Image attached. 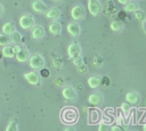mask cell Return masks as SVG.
<instances>
[{
  "mask_svg": "<svg viewBox=\"0 0 146 131\" xmlns=\"http://www.w3.org/2000/svg\"><path fill=\"white\" fill-rule=\"evenodd\" d=\"M62 120L64 123H74L78 118V112L75 108L72 107H65L62 110V115H60Z\"/></svg>",
  "mask_w": 146,
  "mask_h": 131,
  "instance_id": "cell-1",
  "label": "cell"
},
{
  "mask_svg": "<svg viewBox=\"0 0 146 131\" xmlns=\"http://www.w3.org/2000/svg\"><path fill=\"white\" fill-rule=\"evenodd\" d=\"M29 64H30V66H31L32 68H34V69H40V68L43 67L44 60H43L42 56L35 54V55H32V56L29 57Z\"/></svg>",
  "mask_w": 146,
  "mask_h": 131,
  "instance_id": "cell-2",
  "label": "cell"
},
{
  "mask_svg": "<svg viewBox=\"0 0 146 131\" xmlns=\"http://www.w3.org/2000/svg\"><path fill=\"white\" fill-rule=\"evenodd\" d=\"M19 26L24 30H27V28H31L33 25H34V19L32 16L30 15H23L21 18H19Z\"/></svg>",
  "mask_w": 146,
  "mask_h": 131,
  "instance_id": "cell-3",
  "label": "cell"
},
{
  "mask_svg": "<svg viewBox=\"0 0 146 131\" xmlns=\"http://www.w3.org/2000/svg\"><path fill=\"white\" fill-rule=\"evenodd\" d=\"M71 16H72V18L75 19V21L81 19V18L84 16V7L81 6V5L74 6V7L72 8V10H71Z\"/></svg>",
  "mask_w": 146,
  "mask_h": 131,
  "instance_id": "cell-4",
  "label": "cell"
},
{
  "mask_svg": "<svg viewBox=\"0 0 146 131\" xmlns=\"http://www.w3.org/2000/svg\"><path fill=\"white\" fill-rule=\"evenodd\" d=\"M24 79L32 85H36L40 82V75L36 72H27L24 74Z\"/></svg>",
  "mask_w": 146,
  "mask_h": 131,
  "instance_id": "cell-5",
  "label": "cell"
},
{
  "mask_svg": "<svg viewBox=\"0 0 146 131\" xmlns=\"http://www.w3.org/2000/svg\"><path fill=\"white\" fill-rule=\"evenodd\" d=\"M15 57H16V59H17L18 62L24 63V62L29 60L30 55H29V51H27L26 49H24V48H21V47H19V48L15 51Z\"/></svg>",
  "mask_w": 146,
  "mask_h": 131,
  "instance_id": "cell-6",
  "label": "cell"
},
{
  "mask_svg": "<svg viewBox=\"0 0 146 131\" xmlns=\"http://www.w3.org/2000/svg\"><path fill=\"white\" fill-rule=\"evenodd\" d=\"M88 9H89V13L92 16H97L100 11V3L98 2V0H89Z\"/></svg>",
  "mask_w": 146,
  "mask_h": 131,
  "instance_id": "cell-7",
  "label": "cell"
},
{
  "mask_svg": "<svg viewBox=\"0 0 146 131\" xmlns=\"http://www.w3.org/2000/svg\"><path fill=\"white\" fill-rule=\"evenodd\" d=\"M62 95H63V97L66 100H74V99H76V92H75V90L72 87H65L63 89V91H62Z\"/></svg>",
  "mask_w": 146,
  "mask_h": 131,
  "instance_id": "cell-8",
  "label": "cell"
},
{
  "mask_svg": "<svg viewBox=\"0 0 146 131\" xmlns=\"http://www.w3.org/2000/svg\"><path fill=\"white\" fill-rule=\"evenodd\" d=\"M80 52H81V48L78 43H71L68 47H67V55L73 58V57H76V56H80Z\"/></svg>",
  "mask_w": 146,
  "mask_h": 131,
  "instance_id": "cell-9",
  "label": "cell"
},
{
  "mask_svg": "<svg viewBox=\"0 0 146 131\" xmlns=\"http://www.w3.org/2000/svg\"><path fill=\"white\" fill-rule=\"evenodd\" d=\"M102 101H103V97H102V95H100L99 92L91 93V95L89 96V98H88V103H89L90 105H94V106L99 105Z\"/></svg>",
  "mask_w": 146,
  "mask_h": 131,
  "instance_id": "cell-10",
  "label": "cell"
},
{
  "mask_svg": "<svg viewBox=\"0 0 146 131\" xmlns=\"http://www.w3.org/2000/svg\"><path fill=\"white\" fill-rule=\"evenodd\" d=\"M66 28H67V32H68L72 36H78V35L80 34V26H79L76 23H74V22L68 23Z\"/></svg>",
  "mask_w": 146,
  "mask_h": 131,
  "instance_id": "cell-11",
  "label": "cell"
},
{
  "mask_svg": "<svg viewBox=\"0 0 146 131\" xmlns=\"http://www.w3.org/2000/svg\"><path fill=\"white\" fill-rule=\"evenodd\" d=\"M43 35H44V30H43L42 26L36 25V26H34L32 28V38L33 39L38 40V39H41Z\"/></svg>",
  "mask_w": 146,
  "mask_h": 131,
  "instance_id": "cell-12",
  "label": "cell"
},
{
  "mask_svg": "<svg viewBox=\"0 0 146 131\" xmlns=\"http://www.w3.org/2000/svg\"><path fill=\"white\" fill-rule=\"evenodd\" d=\"M32 9L36 13H44L46 11V5L41 0H34L32 2Z\"/></svg>",
  "mask_w": 146,
  "mask_h": 131,
  "instance_id": "cell-13",
  "label": "cell"
},
{
  "mask_svg": "<svg viewBox=\"0 0 146 131\" xmlns=\"http://www.w3.org/2000/svg\"><path fill=\"white\" fill-rule=\"evenodd\" d=\"M59 15H60V10L56 7H52L46 11V17L49 19H56L59 17Z\"/></svg>",
  "mask_w": 146,
  "mask_h": 131,
  "instance_id": "cell-14",
  "label": "cell"
},
{
  "mask_svg": "<svg viewBox=\"0 0 146 131\" xmlns=\"http://www.w3.org/2000/svg\"><path fill=\"white\" fill-rule=\"evenodd\" d=\"M125 100H127V103H129V104H137L138 101H139V96H138V93L137 92H127V95H125Z\"/></svg>",
  "mask_w": 146,
  "mask_h": 131,
  "instance_id": "cell-15",
  "label": "cell"
},
{
  "mask_svg": "<svg viewBox=\"0 0 146 131\" xmlns=\"http://www.w3.org/2000/svg\"><path fill=\"white\" fill-rule=\"evenodd\" d=\"M2 55L7 58H11L15 56V49H14V46H3V49H2Z\"/></svg>",
  "mask_w": 146,
  "mask_h": 131,
  "instance_id": "cell-16",
  "label": "cell"
},
{
  "mask_svg": "<svg viewBox=\"0 0 146 131\" xmlns=\"http://www.w3.org/2000/svg\"><path fill=\"white\" fill-rule=\"evenodd\" d=\"M16 31V26H15V24L14 23H11V22H8V23H6L3 26H2V32L5 33V34H7V35H10L13 32H15Z\"/></svg>",
  "mask_w": 146,
  "mask_h": 131,
  "instance_id": "cell-17",
  "label": "cell"
},
{
  "mask_svg": "<svg viewBox=\"0 0 146 131\" xmlns=\"http://www.w3.org/2000/svg\"><path fill=\"white\" fill-rule=\"evenodd\" d=\"M9 42H11L14 46H17L22 42V35L18 33V32H13L10 35H9Z\"/></svg>",
  "mask_w": 146,
  "mask_h": 131,
  "instance_id": "cell-18",
  "label": "cell"
},
{
  "mask_svg": "<svg viewBox=\"0 0 146 131\" xmlns=\"http://www.w3.org/2000/svg\"><path fill=\"white\" fill-rule=\"evenodd\" d=\"M49 32L51 33V34H55V35H57V34H59L60 33V31H62V26H60V24L59 23H57V22H52L51 24H49Z\"/></svg>",
  "mask_w": 146,
  "mask_h": 131,
  "instance_id": "cell-19",
  "label": "cell"
},
{
  "mask_svg": "<svg viewBox=\"0 0 146 131\" xmlns=\"http://www.w3.org/2000/svg\"><path fill=\"white\" fill-rule=\"evenodd\" d=\"M88 85L91 89H96L100 85V77L99 76H90L88 79Z\"/></svg>",
  "mask_w": 146,
  "mask_h": 131,
  "instance_id": "cell-20",
  "label": "cell"
},
{
  "mask_svg": "<svg viewBox=\"0 0 146 131\" xmlns=\"http://www.w3.org/2000/svg\"><path fill=\"white\" fill-rule=\"evenodd\" d=\"M110 27H111V30L114 31V32H120V31L122 30V27H123V24H122L121 21L115 19V21H112V23L110 24Z\"/></svg>",
  "mask_w": 146,
  "mask_h": 131,
  "instance_id": "cell-21",
  "label": "cell"
},
{
  "mask_svg": "<svg viewBox=\"0 0 146 131\" xmlns=\"http://www.w3.org/2000/svg\"><path fill=\"white\" fill-rule=\"evenodd\" d=\"M137 9V5H136V2H133V1H128L125 5H124V11H127V13H132V11H135Z\"/></svg>",
  "mask_w": 146,
  "mask_h": 131,
  "instance_id": "cell-22",
  "label": "cell"
},
{
  "mask_svg": "<svg viewBox=\"0 0 146 131\" xmlns=\"http://www.w3.org/2000/svg\"><path fill=\"white\" fill-rule=\"evenodd\" d=\"M17 129H18V126H17V121L16 120L10 121L9 124H8V126L6 128L7 131H17Z\"/></svg>",
  "mask_w": 146,
  "mask_h": 131,
  "instance_id": "cell-23",
  "label": "cell"
},
{
  "mask_svg": "<svg viewBox=\"0 0 146 131\" xmlns=\"http://www.w3.org/2000/svg\"><path fill=\"white\" fill-rule=\"evenodd\" d=\"M9 43V36L5 33H0V46H6Z\"/></svg>",
  "mask_w": 146,
  "mask_h": 131,
  "instance_id": "cell-24",
  "label": "cell"
},
{
  "mask_svg": "<svg viewBox=\"0 0 146 131\" xmlns=\"http://www.w3.org/2000/svg\"><path fill=\"white\" fill-rule=\"evenodd\" d=\"M135 17H136V19H138V21L144 19V11L137 8V9L135 10Z\"/></svg>",
  "mask_w": 146,
  "mask_h": 131,
  "instance_id": "cell-25",
  "label": "cell"
},
{
  "mask_svg": "<svg viewBox=\"0 0 146 131\" xmlns=\"http://www.w3.org/2000/svg\"><path fill=\"white\" fill-rule=\"evenodd\" d=\"M89 115H92V116H94L92 118H90V123H95L96 117H97V116H99V113H98V110L92 109V110H90V112H89Z\"/></svg>",
  "mask_w": 146,
  "mask_h": 131,
  "instance_id": "cell-26",
  "label": "cell"
},
{
  "mask_svg": "<svg viewBox=\"0 0 146 131\" xmlns=\"http://www.w3.org/2000/svg\"><path fill=\"white\" fill-rule=\"evenodd\" d=\"M52 65H54L56 68H59V67L62 66V58H59V57L54 58V59H52Z\"/></svg>",
  "mask_w": 146,
  "mask_h": 131,
  "instance_id": "cell-27",
  "label": "cell"
},
{
  "mask_svg": "<svg viewBox=\"0 0 146 131\" xmlns=\"http://www.w3.org/2000/svg\"><path fill=\"white\" fill-rule=\"evenodd\" d=\"M82 63H83V59H82V57H80V56L73 57V64H74L75 66H79V65H81Z\"/></svg>",
  "mask_w": 146,
  "mask_h": 131,
  "instance_id": "cell-28",
  "label": "cell"
},
{
  "mask_svg": "<svg viewBox=\"0 0 146 131\" xmlns=\"http://www.w3.org/2000/svg\"><path fill=\"white\" fill-rule=\"evenodd\" d=\"M121 109L124 112V113H128L129 110H130V104L129 103H122V105H121Z\"/></svg>",
  "mask_w": 146,
  "mask_h": 131,
  "instance_id": "cell-29",
  "label": "cell"
},
{
  "mask_svg": "<svg viewBox=\"0 0 146 131\" xmlns=\"http://www.w3.org/2000/svg\"><path fill=\"white\" fill-rule=\"evenodd\" d=\"M108 129H110L108 124H106V123H104V122H100L99 125H98V130H99V131H106V130H108Z\"/></svg>",
  "mask_w": 146,
  "mask_h": 131,
  "instance_id": "cell-30",
  "label": "cell"
},
{
  "mask_svg": "<svg viewBox=\"0 0 146 131\" xmlns=\"http://www.w3.org/2000/svg\"><path fill=\"white\" fill-rule=\"evenodd\" d=\"M100 84L103 87H108L110 85V79L107 76H104L103 79H100Z\"/></svg>",
  "mask_w": 146,
  "mask_h": 131,
  "instance_id": "cell-31",
  "label": "cell"
},
{
  "mask_svg": "<svg viewBox=\"0 0 146 131\" xmlns=\"http://www.w3.org/2000/svg\"><path fill=\"white\" fill-rule=\"evenodd\" d=\"M40 69H41V73H40L41 76H43V77H48L49 76V74H50L49 69H47V68H40Z\"/></svg>",
  "mask_w": 146,
  "mask_h": 131,
  "instance_id": "cell-32",
  "label": "cell"
},
{
  "mask_svg": "<svg viewBox=\"0 0 146 131\" xmlns=\"http://www.w3.org/2000/svg\"><path fill=\"white\" fill-rule=\"evenodd\" d=\"M102 63H103V59H102V57H99V56H96V58H95V60H94V64H95L96 66H98V65H102Z\"/></svg>",
  "mask_w": 146,
  "mask_h": 131,
  "instance_id": "cell-33",
  "label": "cell"
},
{
  "mask_svg": "<svg viewBox=\"0 0 146 131\" xmlns=\"http://www.w3.org/2000/svg\"><path fill=\"white\" fill-rule=\"evenodd\" d=\"M78 71L80 72V73H86L87 72V67H86V65H79L78 66Z\"/></svg>",
  "mask_w": 146,
  "mask_h": 131,
  "instance_id": "cell-34",
  "label": "cell"
},
{
  "mask_svg": "<svg viewBox=\"0 0 146 131\" xmlns=\"http://www.w3.org/2000/svg\"><path fill=\"white\" fill-rule=\"evenodd\" d=\"M111 130H112V131H121L122 129H121V126H120V125H114V126H112V128H111Z\"/></svg>",
  "mask_w": 146,
  "mask_h": 131,
  "instance_id": "cell-35",
  "label": "cell"
},
{
  "mask_svg": "<svg viewBox=\"0 0 146 131\" xmlns=\"http://www.w3.org/2000/svg\"><path fill=\"white\" fill-rule=\"evenodd\" d=\"M55 83H56V84H62V83H63V80H62L60 77H58V79L55 81Z\"/></svg>",
  "mask_w": 146,
  "mask_h": 131,
  "instance_id": "cell-36",
  "label": "cell"
},
{
  "mask_svg": "<svg viewBox=\"0 0 146 131\" xmlns=\"http://www.w3.org/2000/svg\"><path fill=\"white\" fill-rule=\"evenodd\" d=\"M117 1H119V3H122V5H125V3H127V2L129 1V0H117Z\"/></svg>",
  "mask_w": 146,
  "mask_h": 131,
  "instance_id": "cell-37",
  "label": "cell"
},
{
  "mask_svg": "<svg viewBox=\"0 0 146 131\" xmlns=\"http://www.w3.org/2000/svg\"><path fill=\"white\" fill-rule=\"evenodd\" d=\"M143 28H144V31H145V33H146V19L144 21V24H143Z\"/></svg>",
  "mask_w": 146,
  "mask_h": 131,
  "instance_id": "cell-38",
  "label": "cell"
},
{
  "mask_svg": "<svg viewBox=\"0 0 146 131\" xmlns=\"http://www.w3.org/2000/svg\"><path fill=\"white\" fill-rule=\"evenodd\" d=\"M143 130H144V131H146V124H144V125H143Z\"/></svg>",
  "mask_w": 146,
  "mask_h": 131,
  "instance_id": "cell-39",
  "label": "cell"
},
{
  "mask_svg": "<svg viewBox=\"0 0 146 131\" xmlns=\"http://www.w3.org/2000/svg\"><path fill=\"white\" fill-rule=\"evenodd\" d=\"M1 14H2V7L0 6V15H1Z\"/></svg>",
  "mask_w": 146,
  "mask_h": 131,
  "instance_id": "cell-40",
  "label": "cell"
},
{
  "mask_svg": "<svg viewBox=\"0 0 146 131\" xmlns=\"http://www.w3.org/2000/svg\"><path fill=\"white\" fill-rule=\"evenodd\" d=\"M52 1H59V0H52Z\"/></svg>",
  "mask_w": 146,
  "mask_h": 131,
  "instance_id": "cell-41",
  "label": "cell"
}]
</instances>
